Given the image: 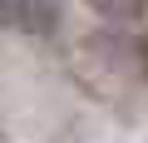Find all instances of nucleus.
I'll use <instances>...</instances> for the list:
<instances>
[{
    "label": "nucleus",
    "instance_id": "1",
    "mask_svg": "<svg viewBox=\"0 0 148 143\" xmlns=\"http://www.w3.org/2000/svg\"><path fill=\"white\" fill-rule=\"evenodd\" d=\"M84 5H94L104 20H138L143 15V0H84Z\"/></svg>",
    "mask_w": 148,
    "mask_h": 143
}]
</instances>
